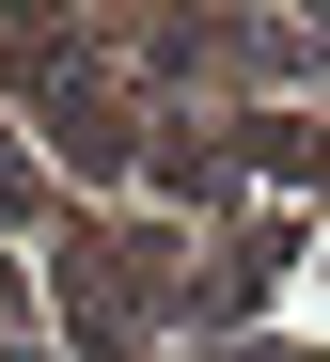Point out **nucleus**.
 <instances>
[{"instance_id": "1", "label": "nucleus", "mask_w": 330, "mask_h": 362, "mask_svg": "<svg viewBox=\"0 0 330 362\" xmlns=\"http://www.w3.org/2000/svg\"><path fill=\"white\" fill-rule=\"evenodd\" d=\"M16 205H32V158H16V142H0V221H16Z\"/></svg>"}]
</instances>
